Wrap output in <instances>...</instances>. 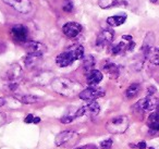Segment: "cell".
Listing matches in <instances>:
<instances>
[{
	"instance_id": "obj_27",
	"label": "cell",
	"mask_w": 159,
	"mask_h": 149,
	"mask_svg": "<svg viewBox=\"0 0 159 149\" xmlns=\"http://www.w3.org/2000/svg\"><path fill=\"white\" fill-rule=\"evenodd\" d=\"M147 125L150 129V133H157V132H159V122L147 123Z\"/></svg>"
},
{
	"instance_id": "obj_30",
	"label": "cell",
	"mask_w": 159,
	"mask_h": 149,
	"mask_svg": "<svg viewBox=\"0 0 159 149\" xmlns=\"http://www.w3.org/2000/svg\"><path fill=\"white\" fill-rule=\"evenodd\" d=\"M35 116L33 115V114H27V116L24 119V122L26 123V124H31V123H33V120Z\"/></svg>"
},
{
	"instance_id": "obj_2",
	"label": "cell",
	"mask_w": 159,
	"mask_h": 149,
	"mask_svg": "<svg viewBox=\"0 0 159 149\" xmlns=\"http://www.w3.org/2000/svg\"><path fill=\"white\" fill-rule=\"evenodd\" d=\"M130 120L126 115H117L107 122L106 129L111 134H123L128 129Z\"/></svg>"
},
{
	"instance_id": "obj_37",
	"label": "cell",
	"mask_w": 159,
	"mask_h": 149,
	"mask_svg": "<svg viewBox=\"0 0 159 149\" xmlns=\"http://www.w3.org/2000/svg\"><path fill=\"white\" fill-rule=\"evenodd\" d=\"M0 119H3L2 118V114H1V113H0ZM1 123H2V122H0V124H1Z\"/></svg>"
},
{
	"instance_id": "obj_29",
	"label": "cell",
	"mask_w": 159,
	"mask_h": 149,
	"mask_svg": "<svg viewBox=\"0 0 159 149\" xmlns=\"http://www.w3.org/2000/svg\"><path fill=\"white\" fill-rule=\"evenodd\" d=\"M62 9H63V11H66V12H71L73 10V3L72 2H66V5L62 7Z\"/></svg>"
},
{
	"instance_id": "obj_40",
	"label": "cell",
	"mask_w": 159,
	"mask_h": 149,
	"mask_svg": "<svg viewBox=\"0 0 159 149\" xmlns=\"http://www.w3.org/2000/svg\"><path fill=\"white\" fill-rule=\"evenodd\" d=\"M146 149H155L154 147H148V148H146Z\"/></svg>"
},
{
	"instance_id": "obj_4",
	"label": "cell",
	"mask_w": 159,
	"mask_h": 149,
	"mask_svg": "<svg viewBox=\"0 0 159 149\" xmlns=\"http://www.w3.org/2000/svg\"><path fill=\"white\" fill-rule=\"evenodd\" d=\"M105 90L102 88L95 87V86H91V87L86 88V89L82 90L79 94V97L82 100H87V101H95L96 99L100 98V97L105 96Z\"/></svg>"
},
{
	"instance_id": "obj_31",
	"label": "cell",
	"mask_w": 159,
	"mask_h": 149,
	"mask_svg": "<svg viewBox=\"0 0 159 149\" xmlns=\"http://www.w3.org/2000/svg\"><path fill=\"white\" fill-rule=\"evenodd\" d=\"M136 148H139V149H146V148H147V146H146V142H144V140L139 142V144L136 145Z\"/></svg>"
},
{
	"instance_id": "obj_24",
	"label": "cell",
	"mask_w": 159,
	"mask_h": 149,
	"mask_svg": "<svg viewBox=\"0 0 159 149\" xmlns=\"http://www.w3.org/2000/svg\"><path fill=\"white\" fill-rule=\"evenodd\" d=\"M73 53H74L75 60H80L84 58V47L83 46H77L73 49Z\"/></svg>"
},
{
	"instance_id": "obj_14",
	"label": "cell",
	"mask_w": 159,
	"mask_h": 149,
	"mask_svg": "<svg viewBox=\"0 0 159 149\" xmlns=\"http://www.w3.org/2000/svg\"><path fill=\"white\" fill-rule=\"evenodd\" d=\"M6 75H7V79L10 81V83H14V81H16L22 76V69L19 64H13L9 68Z\"/></svg>"
},
{
	"instance_id": "obj_36",
	"label": "cell",
	"mask_w": 159,
	"mask_h": 149,
	"mask_svg": "<svg viewBox=\"0 0 159 149\" xmlns=\"http://www.w3.org/2000/svg\"><path fill=\"white\" fill-rule=\"evenodd\" d=\"M39 122H40V119L39 118H37V116H36V118H34V120H33L34 124H37V123H39Z\"/></svg>"
},
{
	"instance_id": "obj_5",
	"label": "cell",
	"mask_w": 159,
	"mask_h": 149,
	"mask_svg": "<svg viewBox=\"0 0 159 149\" xmlns=\"http://www.w3.org/2000/svg\"><path fill=\"white\" fill-rule=\"evenodd\" d=\"M2 1L22 14L30 13L33 8L31 0H2Z\"/></svg>"
},
{
	"instance_id": "obj_17",
	"label": "cell",
	"mask_w": 159,
	"mask_h": 149,
	"mask_svg": "<svg viewBox=\"0 0 159 149\" xmlns=\"http://www.w3.org/2000/svg\"><path fill=\"white\" fill-rule=\"evenodd\" d=\"M126 20V14H121V16H109L107 19V23H108L110 26H120L122 25Z\"/></svg>"
},
{
	"instance_id": "obj_15",
	"label": "cell",
	"mask_w": 159,
	"mask_h": 149,
	"mask_svg": "<svg viewBox=\"0 0 159 149\" xmlns=\"http://www.w3.org/2000/svg\"><path fill=\"white\" fill-rule=\"evenodd\" d=\"M143 52L150 63H152L154 65H159V49L158 48H156V47H150V48L146 49Z\"/></svg>"
},
{
	"instance_id": "obj_7",
	"label": "cell",
	"mask_w": 159,
	"mask_h": 149,
	"mask_svg": "<svg viewBox=\"0 0 159 149\" xmlns=\"http://www.w3.org/2000/svg\"><path fill=\"white\" fill-rule=\"evenodd\" d=\"M11 35L16 42L25 43L27 42V38H29V29L22 24L14 25L11 29Z\"/></svg>"
},
{
	"instance_id": "obj_22",
	"label": "cell",
	"mask_w": 159,
	"mask_h": 149,
	"mask_svg": "<svg viewBox=\"0 0 159 149\" xmlns=\"http://www.w3.org/2000/svg\"><path fill=\"white\" fill-rule=\"evenodd\" d=\"M98 5L102 9H109V8L117 7L119 5L118 0H98Z\"/></svg>"
},
{
	"instance_id": "obj_11",
	"label": "cell",
	"mask_w": 159,
	"mask_h": 149,
	"mask_svg": "<svg viewBox=\"0 0 159 149\" xmlns=\"http://www.w3.org/2000/svg\"><path fill=\"white\" fill-rule=\"evenodd\" d=\"M63 34L69 38H75L82 32V26L76 22H68L62 27Z\"/></svg>"
},
{
	"instance_id": "obj_32",
	"label": "cell",
	"mask_w": 159,
	"mask_h": 149,
	"mask_svg": "<svg viewBox=\"0 0 159 149\" xmlns=\"http://www.w3.org/2000/svg\"><path fill=\"white\" fill-rule=\"evenodd\" d=\"M156 92V88L155 87H148V89H147V96H152V94Z\"/></svg>"
},
{
	"instance_id": "obj_8",
	"label": "cell",
	"mask_w": 159,
	"mask_h": 149,
	"mask_svg": "<svg viewBox=\"0 0 159 149\" xmlns=\"http://www.w3.org/2000/svg\"><path fill=\"white\" fill-rule=\"evenodd\" d=\"M115 38V32L112 29H104L99 33V35L97 36L96 39V46L104 48L107 45L111 44Z\"/></svg>"
},
{
	"instance_id": "obj_26",
	"label": "cell",
	"mask_w": 159,
	"mask_h": 149,
	"mask_svg": "<svg viewBox=\"0 0 159 149\" xmlns=\"http://www.w3.org/2000/svg\"><path fill=\"white\" fill-rule=\"evenodd\" d=\"M112 139H106L100 142V148L102 149H111L112 147Z\"/></svg>"
},
{
	"instance_id": "obj_35",
	"label": "cell",
	"mask_w": 159,
	"mask_h": 149,
	"mask_svg": "<svg viewBox=\"0 0 159 149\" xmlns=\"http://www.w3.org/2000/svg\"><path fill=\"white\" fill-rule=\"evenodd\" d=\"M92 148H94L93 146H82V147H77V148H75V149H92Z\"/></svg>"
},
{
	"instance_id": "obj_13",
	"label": "cell",
	"mask_w": 159,
	"mask_h": 149,
	"mask_svg": "<svg viewBox=\"0 0 159 149\" xmlns=\"http://www.w3.org/2000/svg\"><path fill=\"white\" fill-rule=\"evenodd\" d=\"M102 73L98 70H92L89 72H87L86 75V82L89 86H96L97 84H99L102 81Z\"/></svg>"
},
{
	"instance_id": "obj_20",
	"label": "cell",
	"mask_w": 159,
	"mask_h": 149,
	"mask_svg": "<svg viewBox=\"0 0 159 149\" xmlns=\"http://www.w3.org/2000/svg\"><path fill=\"white\" fill-rule=\"evenodd\" d=\"M154 42H155V35L152 32H148L145 36V39H144L143 46H142V51H145L146 49L150 48V47H154Z\"/></svg>"
},
{
	"instance_id": "obj_25",
	"label": "cell",
	"mask_w": 159,
	"mask_h": 149,
	"mask_svg": "<svg viewBox=\"0 0 159 149\" xmlns=\"http://www.w3.org/2000/svg\"><path fill=\"white\" fill-rule=\"evenodd\" d=\"M155 122H159V113L157 111L150 113L147 121V123H155Z\"/></svg>"
},
{
	"instance_id": "obj_38",
	"label": "cell",
	"mask_w": 159,
	"mask_h": 149,
	"mask_svg": "<svg viewBox=\"0 0 159 149\" xmlns=\"http://www.w3.org/2000/svg\"><path fill=\"white\" fill-rule=\"evenodd\" d=\"M156 111H157V112H158V113H159V106H158V107H157V109H156Z\"/></svg>"
},
{
	"instance_id": "obj_6",
	"label": "cell",
	"mask_w": 159,
	"mask_h": 149,
	"mask_svg": "<svg viewBox=\"0 0 159 149\" xmlns=\"http://www.w3.org/2000/svg\"><path fill=\"white\" fill-rule=\"evenodd\" d=\"M159 106V100L152 96H147L146 98H143L135 105L142 111H152V110L157 109Z\"/></svg>"
},
{
	"instance_id": "obj_21",
	"label": "cell",
	"mask_w": 159,
	"mask_h": 149,
	"mask_svg": "<svg viewBox=\"0 0 159 149\" xmlns=\"http://www.w3.org/2000/svg\"><path fill=\"white\" fill-rule=\"evenodd\" d=\"M139 89H141V85H139V83L132 84V85L129 86L128 89H126L125 96L128 97V98H133V97H135L137 94H139Z\"/></svg>"
},
{
	"instance_id": "obj_28",
	"label": "cell",
	"mask_w": 159,
	"mask_h": 149,
	"mask_svg": "<svg viewBox=\"0 0 159 149\" xmlns=\"http://www.w3.org/2000/svg\"><path fill=\"white\" fill-rule=\"evenodd\" d=\"M74 119H75L74 115H72V116H71V115H64L63 118H61V120H60V121H61L62 123H66V124H68V123L72 122Z\"/></svg>"
},
{
	"instance_id": "obj_3",
	"label": "cell",
	"mask_w": 159,
	"mask_h": 149,
	"mask_svg": "<svg viewBox=\"0 0 159 149\" xmlns=\"http://www.w3.org/2000/svg\"><path fill=\"white\" fill-rule=\"evenodd\" d=\"M99 111H100V107L97 101H89L87 105L80 108V109L75 112L74 116H75V119L83 118V116H86V118H95V116L98 115Z\"/></svg>"
},
{
	"instance_id": "obj_1",
	"label": "cell",
	"mask_w": 159,
	"mask_h": 149,
	"mask_svg": "<svg viewBox=\"0 0 159 149\" xmlns=\"http://www.w3.org/2000/svg\"><path fill=\"white\" fill-rule=\"evenodd\" d=\"M52 89L59 95L66 97H70L73 95L81 93V84L76 83V82L72 81L70 79H66V77H59L56 79L51 83Z\"/></svg>"
},
{
	"instance_id": "obj_34",
	"label": "cell",
	"mask_w": 159,
	"mask_h": 149,
	"mask_svg": "<svg viewBox=\"0 0 159 149\" xmlns=\"http://www.w3.org/2000/svg\"><path fill=\"white\" fill-rule=\"evenodd\" d=\"M5 105H6V99L2 98V97H0V107H2Z\"/></svg>"
},
{
	"instance_id": "obj_19",
	"label": "cell",
	"mask_w": 159,
	"mask_h": 149,
	"mask_svg": "<svg viewBox=\"0 0 159 149\" xmlns=\"http://www.w3.org/2000/svg\"><path fill=\"white\" fill-rule=\"evenodd\" d=\"M40 60H42V57L33 56V55H27V57L25 58V65L30 69L35 68V66L40 62Z\"/></svg>"
},
{
	"instance_id": "obj_39",
	"label": "cell",
	"mask_w": 159,
	"mask_h": 149,
	"mask_svg": "<svg viewBox=\"0 0 159 149\" xmlns=\"http://www.w3.org/2000/svg\"><path fill=\"white\" fill-rule=\"evenodd\" d=\"M150 1H152V2H154V3L157 2V0H150Z\"/></svg>"
},
{
	"instance_id": "obj_33",
	"label": "cell",
	"mask_w": 159,
	"mask_h": 149,
	"mask_svg": "<svg viewBox=\"0 0 159 149\" xmlns=\"http://www.w3.org/2000/svg\"><path fill=\"white\" fill-rule=\"evenodd\" d=\"M122 40H125V42H133V37L130 35H123L122 36Z\"/></svg>"
},
{
	"instance_id": "obj_18",
	"label": "cell",
	"mask_w": 159,
	"mask_h": 149,
	"mask_svg": "<svg viewBox=\"0 0 159 149\" xmlns=\"http://www.w3.org/2000/svg\"><path fill=\"white\" fill-rule=\"evenodd\" d=\"M95 58L92 55H89L86 57L83 58V68L86 72H89V71L94 70V66H95Z\"/></svg>"
},
{
	"instance_id": "obj_23",
	"label": "cell",
	"mask_w": 159,
	"mask_h": 149,
	"mask_svg": "<svg viewBox=\"0 0 159 149\" xmlns=\"http://www.w3.org/2000/svg\"><path fill=\"white\" fill-rule=\"evenodd\" d=\"M16 98L23 103H35L38 101V97L33 95H23V96H18Z\"/></svg>"
},
{
	"instance_id": "obj_16",
	"label": "cell",
	"mask_w": 159,
	"mask_h": 149,
	"mask_svg": "<svg viewBox=\"0 0 159 149\" xmlns=\"http://www.w3.org/2000/svg\"><path fill=\"white\" fill-rule=\"evenodd\" d=\"M102 70H104V72H106V74H108L109 77H111V79H117L120 74L118 65L112 63V62H106V63L102 65Z\"/></svg>"
},
{
	"instance_id": "obj_12",
	"label": "cell",
	"mask_w": 159,
	"mask_h": 149,
	"mask_svg": "<svg viewBox=\"0 0 159 149\" xmlns=\"http://www.w3.org/2000/svg\"><path fill=\"white\" fill-rule=\"evenodd\" d=\"M75 135H76V134L73 131H63L57 135L55 142L57 146H62V145L66 144V142H69L70 140H72L73 137H75Z\"/></svg>"
},
{
	"instance_id": "obj_9",
	"label": "cell",
	"mask_w": 159,
	"mask_h": 149,
	"mask_svg": "<svg viewBox=\"0 0 159 149\" xmlns=\"http://www.w3.org/2000/svg\"><path fill=\"white\" fill-rule=\"evenodd\" d=\"M25 49L29 52V55L33 56H38V57H42L45 52H46V46L42 43L38 42H27L25 44Z\"/></svg>"
},
{
	"instance_id": "obj_10",
	"label": "cell",
	"mask_w": 159,
	"mask_h": 149,
	"mask_svg": "<svg viewBox=\"0 0 159 149\" xmlns=\"http://www.w3.org/2000/svg\"><path fill=\"white\" fill-rule=\"evenodd\" d=\"M74 61H75V58L72 50H68L60 53V55H58L57 59H56V63L60 68H66V66L71 65Z\"/></svg>"
}]
</instances>
